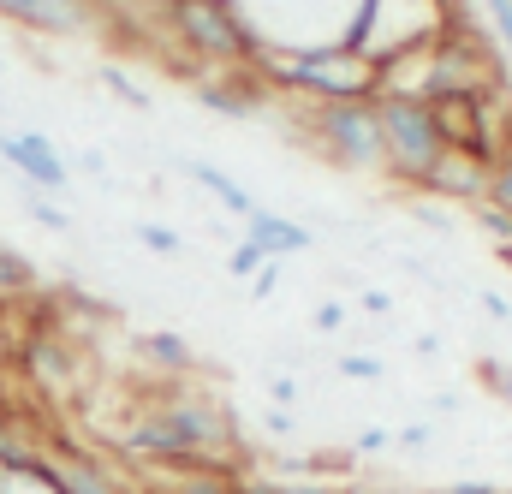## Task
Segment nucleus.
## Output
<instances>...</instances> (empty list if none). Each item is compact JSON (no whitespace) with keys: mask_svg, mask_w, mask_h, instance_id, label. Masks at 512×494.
Listing matches in <instances>:
<instances>
[{"mask_svg":"<svg viewBox=\"0 0 512 494\" xmlns=\"http://www.w3.org/2000/svg\"><path fill=\"white\" fill-rule=\"evenodd\" d=\"M239 494H280V483H274V477H251V471H245V477H239Z\"/></svg>","mask_w":512,"mask_h":494,"instance_id":"33","label":"nucleus"},{"mask_svg":"<svg viewBox=\"0 0 512 494\" xmlns=\"http://www.w3.org/2000/svg\"><path fill=\"white\" fill-rule=\"evenodd\" d=\"M483 24H489V42L512 60V0H483Z\"/></svg>","mask_w":512,"mask_h":494,"instance_id":"16","label":"nucleus"},{"mask_svg":"<svg viewBox=\"0 0 512 494\" xmlns=\"http://www.w3.org/2000/svg\"><path fill=\"white\" fill-rule=\"evenodd\" d=\"M36 292H42L36 262H30V256H18L12 245H0V310H24Z\"/></svg>","mask_w":512,"mask_h":494,"instance_id":"13","label":"nucleus"},{"mask_svg":"<svg viewBox=\"0 0 512 494\" xmlns=\"http://www.w3.org/2000/svg\"><path fill=\"white\" fill-rule=\"evenodd\" d=\"M483 203H495L501 215H512V161L507 155L495 161V173H489V197H483Z\"/></svg>","mask_w":512,"mask_h":494,"instance_id":"18","label":"nucleus"},{"mask_svg":"<svg viewBox=\"0 0 512 494\" xmlns=\"http://www.w3.org/2000/svg\"><path fill=\"white\" fill-rule=\"evenodd\" d=\"M0 66H6V54H0Z\"/></svg>","mask_w":512,"mask_h":494,"instance_id":"39","label":"nucleus"},{"mask_svg":"<svg viewBox=\"0 0 512 494\" xmlns=\"http://www.w3.org/2000/svg\"><path fill=\"white\" fill-rule=\"evenodd\" d=\"M185 179H197V185H203V191H209V197H215V203H221L227 215H239V221H251L256 209H262L251 191H245V185H239L233 173H221L215 161H185Z\"/></svg>","mask_w":512,"mask_h":494,"instance_id":"12","label":"nucleus"},{"mask_svg":"<svg viewBox=\"0 0 512 494\" xmlns=\"http://www.w3.org/2000/svg\"><path fill=\"white\" fill-rule=\"evenodd\" d=\"M387 447H393V429L370 423V429H358V441H352V459H370V453H387Z\"/></svg>","mask_w":512,"mask_h":494,"instance_id":"21","label":"nucleus"},{"mask_svg":"<svg viewBox=\"0 0 512 494\" xmlns=\"http://www.w3.org/2000/svg\"><path fill=\"white\" fill-rule=\"evenodd\" d=\"M137 352H143L161 375H191V370H197V352H191L179 334H167V328H161V334H143V340H137Z\"/></svg>","mask_w":512,"mask_h":494,"instance_id":"14","label":"nucleus"},{"mask_svg":"<svg viewBox=\"0 0 512 494\" xmlns=\"http://www.w3.org/2000/svg\"><path fill=\"white\" fill-rule=\"evenodd\" d=\"M0 18L42 30V36H72V30H90L96 0H0Z\"/></svg>","mask_w":512,"mask_h":494,"instance_id":"8","label":"nucleus"},{"mask_svg":"<svg viewBox=\"0 0 512 494\" xmlns=\"http://www.w3.org/2000/svg\"><path fill=\"white\" fill-rule=\"evenodd\" d=\"M471 215H477V221H483V227H489V233H495V245H512V215H501V209H495V203H477V209H471Z\"/></svg>","mask_w":512,"mask_h":494,"instance_id":"22","label":"nucleus"},{"mask_svg":"<svg viewBox=\"0 0 512 494\" xmlns=\"http://www.w3.org/2000/svg\"><path fill=\"white\" fill-rule=\"evenodd\" d=\"M245 239H251L268 262H280V256H304V250L316 245V233H310L304 221H292V215H268V209H256L251 221H245Z\"/></svg>","mask_w":512,"mask_h":494,"instance_id":"11","label":"nucleus"},{"mask_svg":"<svg viewBox=\"0 0 512 494\" xmlns=\"http://www.w3.org/2000/svg\"><path fill=\"white\" fill-rule=\"evenodd\" d=\"M274 286H280V262H262L251 274V298H274Z\"/></svg>","mask_w":512,"mask_h":494,"instance_id":"28","label":"nucleus"},{"mask_svg":"<svg viewBox=\"0 0 512 494\" xmlns=\"http://www.w3.org/2000/svg\"><path fill=\"white\" fill-rule=\"evenodd\" d=\"M483 375H489V381H501V399L512 405V370H501V364H483Z\"/></svg>","mask_w":512,"mask_h":494,"instance_id":"36","label":"nucleus"},{"mask_svg":"<svg viewBox=\"0 0 512 494\" xmlns=\"http://www.w3.org/2000/svg\"><path fill=\"white\" fill-rule=\"evenodd\" d=\"M262 429H268V435H280V441H286V435H292V411H280V405H274V411H268V417H262Z\"/></svg>","mask_w":512,"mask_h":494,"instance_id":"32","label":"nucleus"},{"mask_svg":"<svg viewBox=\"0 0 512 494\" xmlns=\"http://www.w3.org/2000/svg\"><path fill=\"white\" fill-rule=\"evenodd\" d=\"M30 221H42V227H54V233H66V227H72V215H66V209H54V203H42V197H30Z\"/></svg>","mask_w":512,"mask_h":494,"instance_id":"26","label":"nucleus"},{"mask_svg":"<svg viewBox=\"0 0 512 494\" xmlns=\"http://www.w3.org/2000/svg\"><path fill=\"white\" fill-rule=\"evenodd\" d=\"M495 256H501V262H507V268H512V245H495Z\"/></svg>","mask_w":512,"mask_h":494,"instance_id":"38","label":"nucleus"},{"mask_svg":"<svg viewBox=\"0 0 512 494\" xmlns=\"http://www.w3.org/2000/svg\"><path fill=\"white\" fill-rule=\"evenodd\" d=\"M262 262H268V256H262V250H256L251 239H239V245H233V256H227V268H233V280H251L256 268H262Z\"/></svg>","mask_w":512,"mask_h":494,"instance_id":"20","label":"nucleus"},{"mask_svg":"<svg viewBox=\"0 0 512 494\" xmlns=\"http://www.w3.org/2000/svg\"><path fill=\"white\" fill-rule=\"evenodd\" d=\"M268 96H274V90L256 78L251 66L233 72V78H203V84H197V102H203L209 114H221V120H251V114L268 108Z\"/></svg>","mask_w":512,"mask_h":494,"instance_id":"9","label":"nucleus"},{"mask_svg":"<svg viewBox=\"0 0 512 494\" xmlns=\"http://www.w3.org/2000/svg\"><path fill=\"white\" fill-rule=\"evenodd\" d=\"M137 245L155 250V256H179V250H185V239H179L173 227H161V221H137Z\"/></svg>","mask_w":512,"mask_h":494,"instance_id":"17","label":"nucleus"},{"mask_svg":"<svg viewBox=\"0 0 512 494\" xmlns=\"http://www.w3.org/2000/svg\"><path fill=\"white\" fill-rule=\"evenodd\" d=\"M102 84H108V90H114V96H120L126 108H149V96H143V90L131 84L126 72H120V66H102Z\"/></svg>","mask_w":512,"mask_h":494,"instance_id":"19","label":"nucleus"},{"mask_svg":"<svg viewBox=\"0 0 512 494\" xmlns=\"http://www.w3.org/2000/svg\"><path fill=\"white\" fill-rule=\"evenodd\" d=\"M0 155H6V167H18V179H30V191H66L72 185L66 155L42 131H0Z\"/></svg>","mask_w":512,"mask_h":494,"instance_id":"7","label":"nucleus"},{"mask_svg":"<svg viewBox=\"0 0 512 494\" xmlns=\"http://www.w3.org/2000/svg\"><path fill=\"white\" fill-rule=\"evenodd\" d=\"M376 120H382V149H387V167L399 185H417L429 179V167L447 155L441 149V131L429 120V102H405V96H376Z\"/></svg>","mask_w":512,"mask_h":494,"instance_id":"4","label":"nucleus"},{"mask_svg":"<svg viewBox=\"0 0 512 494\" xmlns=\"http://www.w3.org/2000/svg\"><path fill=\"white\" fill-rule=\"evenodd\" d=\"M435 494H507V489H495V483H447V489H435Z\"/></svg>","mask_w":512,"mask_h":494,"instance_id":"35","label":"nucleus"},{"mask_svg":"<svg viewBox=\"0 0 512 494\" xmlns=\"http://www.w3.org/2000/svg\"><path fill=\"white\" fill-rule=\"evenodd\" d=\"M167 494H239V477H227V471H185V477H173Z\"/></svg>","mask_w":512,"mask_h":494,"instance_id":"15","label":"nucleus"},{"mask_svg":"<svg viewBox=\"0 0 512 494\" xmlns=\"http://www.w3.org/2000/svg\"><path fill=\"white\" fill-rule=\"evenodd\" d=\"M340 375H352V381H376L382 375V358H364V352H346L340 364H334Z\"/></svg>","mask_w":512,"mask_h":494,"instance_id":"23","label":"nucleus"},{"mask_svg":"<svg viewBox=\"0 0 512 494\" xmlns=\"http://www.w3.org/2000/svg\"><path fill=\"white\" fill-rule=\"evenodd\" d=\"M358 304H364L370 316H387V310H393V298H387V292H358Z\"/></svg>","mask_w":512,"mask_h":494,"instance_id":"34","label":"nucleus"},{"mask_svg":"<svg viewBox=\"0 0 512 494\" xmlns=\"http://www.w3.org/2000/svg\"><path fill=\"white\" fill-rule=\"evenodd\" d=\"M268 90H286L310 108H340V102H376V60L346 48V42H262L251 66Z\"/></svg>","mask_w":512,"mask_h":494,"instance_id":"1","label":"nucleus"},{"mask_svg":"<svg viewBox=\"0 0 512 494\" xmlns=\"http://www.w3.org/2000/svg\"><path fill=\"white\" fill-rule=\"evenodd\" d=\"M435 441V423H405V429H393V447H405V453H417V447H429Z\"/></svg>","mask_w":512,"mask_h":494,"instance_id":"24","label":"nucleus"},{"mask_svg":"<svg viewBox=\"0 0 512 494\" xmlns=\"http://www.w3.org/2000/svg\"><path fill=\"white\" fill-rule=\"evenodd\" d=\"M340 494H417V489H405V483H370V477H352V483H340Z\"/></svg>","mask_w":512,"mask_h":494,"instance_id":"27","label":"nucleus"},{"mask_svg":"<svg viewBox=\"0 0 512 494\" xmlns=\"http://www.w3.org/2000/svg\"><path fill=\"white\" fill-rule=\"evenodd\" d=\"M340 322H346V310H340V304H316V328H322V334H334Z\"/></svg>","mask_w":512,"mask_h":494,"instance_id":"31","label":"nucleus"},{"mask_svg":"<svg viewBox=\"0 0 512 494\" xmlns=\"http://www.w3.org/2000/svg\"><path fill=\"white\" fill-rule=\"evenodd\" d=\"M161 12H167L173 36L191 54H203V60H215L227 72H245L262 54V36L245 24V12L233 0H161Z\"/></svg>","mask_w":512,"mask_h":494,"instance_id":"3","label":"nucleus"},{"mask_svg":"<svg viewBox=\"0 0 512 494\" xmlns=\"http://www.w3.org/2000/svg\"><path fill=\"white\" fill-rule=\"evenodd\" d=\"M507 90V66L495 54V42L483 36L477 18H453L441 30V42L429 48V102L435 96H471V102H501Z\"/></svg>","mask_w":512,"mask_h":494,"instance_id":"2","label":"nucleus"},{"mask_svg":"<svg viewBox=\"0 0 512 494\" xmlns=\"http://www.w3.org/2000/svg\"><path fill=\"white\" fill-rule=\"evenodd\" d=\"M12 358H18V322L12 310H0V375L12 370Z\"/></svg>","mask_w":512,"mask_h":494,"instance_id":"25","label":"nucleus"},{"mask_svg":"<svg viewBox=\"0 0 512 494\" xmlns=\"http://www.w3.org/2000/svg\"><path fill=\"white\" fill-rule=\"evenodd\" d=\"M429 120L441 131V149L453 155H477L483 167L501 161V108L495 102H471V96H435L429 102Z\"/></svg>","mask_w":512,"mask_h":494,"instance_id":"6","label":"nucleus"},{"mask_svg":"<svg viewBox=\"0 0 512 494\" xmlns=\"http://www.w3.org/2000/svg\"><path fill=\"white\" fill-rule=\"evenodd\" d=\"M501 155L512 161V108H507V120H501Z\"/></svg>","mask_w":512,"mask_h":494,"instance_id":"37","label":"nucleus"},{"mask_svg":"<svg viewBox=\"0 0 512 494\" xmlns=\"http://www.w3.org/2000/svg\"><path fill=\"white\" fill-rule=\"evenodd\" d=\"M268 399H274V405L286 411V405L298 399V381H292V375H268Z\"/></svg>","mask_w":512,"mask_h":494,"instance_id":"29","label":"nucleus"},{"mask_svg":"<svg viewBox=\"0 0 512 494\" xmlns=\"http://www.w3.org/2000/svg\"><path fill=\"white\" fill-rule=\"evenodd\" d=\"M310 137L328 161L352 167V173H382L387 149H382V120L376 102H340V108H310Z\"/></svg>","mask_w":512,"mask_h":494,"instance_id":"5","label":"nucleus"},{"mask_svg":"<svg viewBox=\"0 0 512 494\" xmlns=\"http://www.w3.org/2000/svg\"><path fill=\"white\" fill-rule=\"evenodd\" d=\"M489 173H495V167H483L477 155H453V149H447V155L429 167L423 191H435V197H453V203H471V209H477V203L489 197Z\"/></svg>","mask_w":512,"mask_h":494,"instance_id":"10","label":"nucleus"},{"mask_svg":"<svg viewBox=\"0 0 512 494\" xmlns=\"http://www.w3.org/2000/svg\"><path fill=\"white\" fill-rule=\"evenodd\" d=\"M280 494H340V483H316V477H298V483H280Z\"/></svg>","mask_w":512,"mask_h":494,"instance_id":"30","label":"nucleus"}]
</instances>
